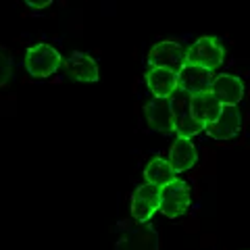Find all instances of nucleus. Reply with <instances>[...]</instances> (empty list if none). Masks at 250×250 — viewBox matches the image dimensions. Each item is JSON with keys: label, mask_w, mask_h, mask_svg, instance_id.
<instances>
[{"label": "nucleus", "mask_w": 250, "mask_h": 250, "mask_svg": "<svg viewBox=\"0 0 250 250\" xmlns=\"http://www.w3.org/2000/svg\"><path fill=\"white\" fill-rule=\"evenodd\" d=\"M13 73H15V67H13L11 54L0 48V88H4L13 80Z\"/></svg>", "instance_id": "nucleus-17"}, {"label": "nucleus", "mask_w": 250, "mask_h": 250, "mask_svg": "<svg viewBox=\"0 0 250 250\" xmlns=\"http://www.w3.org/2000/svg\"><path fill=\"white\" fill-rule=\"evenodd\" d=\"M117 250H159V236L148 223H121Z\"/></svg>", "instance_id": "nucleus-3"}, {"label": "nucleus", "mask_w": 250, "mask_h": 250, "mask_svg": "<svg viewBox=\"0 0 250 250\" xmlns=\"http://www.w3.org/2000/svg\"><path fill=\"white\" fill-rule=\"evenodd\" d=\"M192 205V194H190V186L184 179H173L167 186L161 188V205L159 210L165 217H182Z\"/></svg>", "instance_id": "nucleus-4"}, {"label": "nucleus", "mask_w": 250, "mask_h": 250, "mask_svg": "<svg viewBox=\"0 0 250 250\" xmlns=\"http://www.w3.org/2000/svg\"><path fill=\"white\" fill-rule=\"evenodd\" d=\"M175 171L171 167L169 159H161V156H152L150 161H148V165L144 167V179L146 184H152V186H167L169 182H173L175 179Z\"/></svg>", "instance_id": "nucleus-16"}, {"label": "nucleus", "mask_w": 250, "mask_h": 250, "mask_svg": "<svg viewBox=\"0 0 250 250\" xmlns=\"http://www.w3.org/2000/svg\"><path fill=\"white\" fill-rule=\"evenodd\" d=\"M29 9H34V11H44V9H48V6L54 2V0H23Z\"/></svg>", "instance_id": "nucleus-18"}, {"label": "nucleus", "mask_w": 250, "mask_h": 250, "mask_svg": "<svg viewBox=\"0 0 250 250\" xmlns=\"http://www.w3.org/2000/svg\"><path fill=\"white\" fill-rule=\"evenodd\" d=\"M190 108L192 115L202 127L210 125L223 111V104L213 96V92H205V94H196V96H190Z\"/></svg>", "instance_id": "nucleus-14"}, {"label": "nucleus", "mask_w": 250, "mask_h": 250, "mask_svg": "<svg viewBox=\"0 0 250 250\" xmlns=\"http://www.w3.org/2000/svg\"><path fill=\"white\" fill-rule=\"evenodd\" d=\"M223 59L225 48L215 36H202L186 48V65H196L208 69V71H215L217 67H221Z\"/></svg>", "instance_id": "nucleus-2"}, {"label": "nucleus", "mask_w": 250, "mask_h": 250, "mask_svg": "<svg viewBox=\"0 0 250 250\" xmlns=\"http://www.w3.org/2000/svg\"><path fill=\"white\" fill-rule=\"evenodd\" d=\"M210 92H213V96L223 106H236L242 100V96H244V83L236 75L221 73V75H215Z\"/></svg>", "instance_id": "nucleus-13"}, {"label": "nucleus", "mask_w": 250, "mask_h": 250, "mask_svg": "<svg viewBox=\"0 0 250 250\" xmlns=\"http://www.w3.org/2000/svg\"><path fill=\"white\" fill-rule=\"evenodd\" d=\"M146 123L150 125L154 131L161 134H175L173 127V108H171L169 98H152L148 100L144 106Z\"/></svg>", "instance_id": "nucleus-10"}, {"label": "nucleus", "mask_w": 250, "mask_h": 250, "mask_svg": "<svg viewBox=\"0 0 250 250\" xmlns=\"http://www.w3.org/2000/svg\"><path fill=\"white\" fill-rule=\"evenodd\" d=\"M240 125H242V115L238 106H223L221 115L205 127V134L213 140H231L238 136Z\"/></svg>", "instance_id": "nucleus-11"}, {"label": "nucleus", "mask_w": 250, "mask_h": 250, "mask_svg": "<svg viewBox=\"0 0 250 250\" xmlns=\"http://www.w3.org/2000/svg\"><path fill=\"white\" fill-rule=\"evenodd\" d=\"M196 161H198V152H196V146L192 144V140L175 138V142L171 144V150H169V163L175 173H184V171L196 165Z\"/></svg>", "instance_id": "nucleus-15"}, {"label": "nucleus", "mask_w": 250, "mask_h": 250, "mask_svg": "<svg viewBox=\"0 0 250 250\" xmlns=\"http://www.w3.org/2000/svg\"><path fill=\"white\" fill-rule=\"evenodd\" d=\"M148 65L150 67H163L179 73L186 67V48L175 40H165L154 44L148 52Z\"/></svg>", "instance_id": "nucleus-7"}, {"label": "nucleus", "mask_w": 250, "mask_h": 250, "mask_svg": "<svg viewBox=\"0 0 250 250\" xmlns=\"http://www.w3.org/2000/svg\"><path fill=\"white\" fill-rule=\"evenodd\" d=\"M62 73H65L71 82L80 83H96L100 80V67L96 59L88 52L73 50L71 54H67L62 59Z\"/></svg>", "instance_id": "nucleus-6"}, {"label": "nucleus", "mask_w": 250, "mask_h": 250, "mask_svg": "<svg viewBox=\"0 0 250 250\" xmlns=\"http://www.w3.org/2000/svg\"><path fill=\"white\" fill-rule=\"evenodd\" d=\"M213 82H215V73L208 71V69L196 67V65H186L182 71L177 73L179 90H184L186 94H190V96L210 92Z\"/></svg>", "instance_id": "nucleus-9"}, {"label": "nucleus", "mask_w": 250, "mask_h": 250, "mask_svg": "<svg viewBox=\"0 0 250 250\" xmlns=\"http://www.w3.org/2000/svg\"><path fill=\"white\" fill-rule=\"evenodd\" d=\"M144 80H146L148 90H150V94H152V98H171L179 90L177 73L171 71V69L150 67L146 71Z\"/></svg>", "instance_id": "nucleus-12"}, {"label": "nucleus", "mask_w": 250, "mask_h": 250, "mask_svg": "<svg viewBox=\"0 0 250 250\" xmlns=\"http://www.w3.org/2000/svg\"><path fill=\"white\" fill-rule=\"evenodd\" d=\"M161 205V188L152 184H142L131 196V217L138 223H148Z\"/></svg>", "instance_id": "nucleus-8"}, {"label": "nucleus", "mask_w": 250, "mask_h": 250, "mask_svg": "<svg viewBox=\"0 0 250 250\" xmlns=\"http://www.w3.org/2000/svg\"><path fill=\"white\" fill-rule=\"evenodd\" d=\"M169 100H171V108H173V127H175L177 138L192 140L194 136H198L200 131H205V127H202L192 115L190 94H186L184 90H177Z\"/></svg>", "instance_id": "nucleus-5"}, {"label": "nucleus", "mask_w": 250, "mask_h": 250, "mask_svg": "<svg viewBox=\"0 0 250 250\" xmlns=\"http://www.w3.org/2000/svg\"><path fill=\"white\" fill-rule=\"evenodd\" d=\"M62 59L65 57L52 44L38 42L25 50L23 65H25V71L29 77H34V80H46V77L54 75L62 67Z\"/></svg>", "instance_id": "nucleus-1"}]
</instances>
